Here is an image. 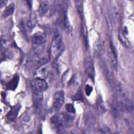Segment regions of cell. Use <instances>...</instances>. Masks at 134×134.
Wrapping results in <instances>:
<instances>
[{"instance_id": "cell-1", "label": "cell", "mask_w": 134, "mask_h": 134, "mask_svg": "<svg viewBox=\"0 0 134 134\" xmlns=\"http://www.w3.org/2000/svg\"><path fill=\"white\" fill-rule=\"evenodd\" d=\"M31 41L35 53L37 55L41 53L46 47L47 42L46 36L41 32L36 33L32 36Z\"/></svg>"}, {"instance_id": "cell-2", "label": "cell", "mask_w": 134, "mask_h": 134, "mask_svg": "<svg viewBox=\"0 0 134 134\" xmlns=\"http://www.w3.org/2000/svg\"><path fill=\"white\" fill-rule=\"evenodd\" d=\"M63 40L62 35L58 30H55L51 46V52L52 55L57 58L63 50Z\"/></svg>"}, {"instance_id": "cell-3", "label": "cell", "mask_w": 134, "mask_h": 134, "mask_svg": "<svg viewBox=\"0 0 134 134\" xmlns=\"http://www.w3.org/2000/svg\"><path fill=\"white\" fill-rule=\"evenodd\" d=\"M50 122L52 127L58 131H63L67 126L65 115L61 114L53 116L50 119Z\"/></svg>"}, {"instance_id": "cell-4", "label": "cell", "mask_w": 134, "mask_h": 134, "mask_svg": "<svg viewBox=\"0 0 134 134\" xmlns=\"http://www.w3.org/2000/svg\"><path fill=\"white\" fill-rule=\"evenodd\" d=\"M33 92H43L48 87V84L45 80L36 78L31 82Z\"/></svg>"}, {"instance_id": "cell-5", "label": "cell", "mask_w": 134, "mask_h": 134, "mask_svg": "<svg viewBox=\"0 0 134 134\" xmlns=\"http://www.w3.org/2000/svg\"><path fill=\"white\" fill-rule=\"evenodd\" d=\"M64 100V93L63 91H58L53 96V109L54 111L58 110L62 106Z\"/></svg>"}, {"instance_id": "cell-6", "label": "cell", "mask_w": 134, "mask_h": 134, "mask_svg": "<svg viewBox=\"0 0 134 134\" xmlns=\"http://www.w3.org/2000/svg\"><path fill=\"white\" fill-rule=\"evenodd\" d=\"M84 66L87 75L91 79L94 80L95 77V69L93 60L91 57H87L85 59Z\"/></svg>"}, {"instance_id": "cell-7", "label": "cell", "mask_w": 134, "mask_h": 134, "mask_svg": "<svg viewBox=\"0 0 134 134\" xmlns=\"http://www.w3.org/2000/svg\"><path fill=\"white\" fill-rule=\"evenodd\" d=\"M111 15L115 24H117L119 18V9L118 3L116 1H111L110 2Z\"/></svg>"}, {"instance_id": "cell-8", "label": "cell", "mask_w": 134, "mask_h": 134, "mask_svg": "<svg viewBox=\"0 0 134 134\" xmlns=\"http://www.w3.org/2000/svg\"><path fill=\"white\" fill-rule=\"evenodd\" d=\"M84 121L85 125L88 128H94L96 122V119L95 115L91 111H87L84 115Z\"/></svg>"}, {"instance_id": "cell-9", "label": "cell", "mask_w": 134, "mask_h": 134, "mask_svg": "<svg viewBox=\"0 0 134 134\" xmlns=\"http://www.w3.org/2000/svg\"><path fill=\"white\" fill-rule=\"evenodd\" d=\"M108 53V56L109 57V59L113 67L115 70H117V65H118L117 55H116V50L114 48V46L111 43H110V44Z\"/></svg>"}, {"instance_id": "cell-10", "label": "cell", "mask_w": 134, "mask_h": 134, "mask_svg": "<svg viewBox=\"0 0 134 134\" xmlns=\"http://www.w3.org/2000/svg\"><path fill=\"white\" fill-rule=\"evenodd\" d=\"M49 74V68L45 64L42 65L39 67L35 72V76L36 78H39L45 80Z\"/></svg>"}, {"instance_id": "cell-11", "label": "cell", "mask_w": 134, "mask_h": 134, "mask_svg": "<svg viewBox=\"0 0 134 134\" xmlns=\"http://www.w3.org/2000/svg\"><path fill=\"white\" fill-rule=\"evenodd\" d=\"M32 100L34 107L36 109H39L42 104L43 96V92H33Z\"/></svg>"}, {"instance_id": "cell-12", "label": "cell", "mask_w": 134, "mask_h": 134, "mask_svg": "<svg viewBox=\"0 0 134 134\" xmlns=\"http://www.w3.org/2000/svg\"><path fill=\"white\" fill-rule=\"evenodd\" d=\"M20 108V106L18 104L13 106L7 114L6 117L8 120L10 121H14L17 117Z\"/></svg>"}, {"instance_id": "cell-13", "label": "cell", "mask_w": 134, "mask_h": 134, "mask_svg": "<svg viewBox=\"0 0 134 134\" xmlns=\"http://www.w3.org/2000/svg\"><path fill=\"white\" fill-rule=\"evenodd\" d=\"M104 69L106 79L108 83L111 84L113 83L114 81V77L110 64L108 63V62L107 60L104 61Z\"/></svg>"}, {"instance_id": "cell-14", "label": "cell", "mask_w": 134, "mask_h": 134, "mask_svg": "<svg viewBox=\"0 0 134 134\" xmlns=\"http://www.w3.org/2000/svg\"><path fill=\"white\" fill-rule=\"evenodd\" d=\"M115 96H117L123 98L124 99L127 98V91L124 86L121 83H118L115 87Z\"/></svg>"}, {"instance_id": "cell-15", "label": "cell", "mask_w": 134, "mask_h": 134, "mask_svg": "<svg viewBox=\"0 0 134 134\" xmlns=\"http://www.w3.org/2000/svg\"><path fill=\"white\" fill-rule=\"evenodd\" d=\"M49 3L47 1H42L39 6L38 12L39 15L42 17L44 16L49 10Z\"/></svg>"}, {"instance_id": "cell-16", "label": "cell", "mask_w": 134, "mask_h": 134, "mask_svg": "<svg viewBox=\"0 0 134 134\" xmlns=\"http://www.w3.org/2000/svg\"><path fill=\"white\" fill-rule=\"evenodd\" d=\"M63 26L65 30L68 32H70L72 30V27L70 24L68 15V12L66 8H64L63 12Z\"/></svg>"}, {"instance_id": "cell-17", "label": "cell", "mask_w": 134, "mask_h": 134, "mask_svg": "<svg viewBox=\"0 0 134 134\" xmlns=\"http://www.w3.org/2000/svg\"><path fill=\"white\" fill-rule=\"evenodd\" d=\"M96 107L97 111L100 114H103L106 111V107L105 106L103 98L101 97V96H99L97 98L96 104Z\"/></svg>"}, {"instance_id": "cell-18", "label": "cell", "mask_w": 134, "mask_h": 134, "mask_svg": "<svg viewBox=\"0 0 134 134\" xmlns=\"http://www.w3.org/2000/svg\"><path fill=\"white\" fill-rule=\"evenodd\" d=\"M104 46L103 41L100 39H98L96 41L94 47V50L96 54L99 55H102L104 52Z\"/></svg>"}, {"instance_id": "cell-19", "label": "cell", "mask_w": 134, "mask_h": 134, "mask_svg": "<svg viewBox=\"0 0 134 134\" xmlns=\"http://www.w3.org/2000/svg\"><path fill=\"white\" fill-rule=\"evenodd\" d=\"M37 16L35 13H32L30 15L29 19L27 22V27L29 29H33L37 24Z\"/></svg>"}, {"instance_id": "cell-20", "label": "cell", "mask_w": 134, "mask_h": 134, "mask_svg": "<svg viewBox=\"0 0 134 134\" xmlns=\"http://www.w3.org/2000/svg\"><path fill=\"white\" fill-rule=\"evenodd\" d=\"M124 110L127 112L132 114L133 112V102L129 99L126 98L124 103Z\"/></svg>"}, {"instance_id": "cell-21", "label": "cell", "mask_w": 134, "mask_h": 134, "mask_svg": "<svg viewBox=\"0 0 134 134\" xmlns=\"http://www.w3.org/2000/svg\"><path fill=\"white\" fill-rule=\"evenodd\" d=\"M76 11L81 19L83 18V9L82 2L81 1H76L75 2Z\"/></svg>"}, {"instance_id": "cell-22", "label": "cell", "mask_w": 134, "mask_h": 134, "mask_svg": "<svg viewBox=\"0 0 134 134\" xmlns=\"http://www.w3.org/2000/svg\"><path fill=\"white\" fill-rule=\"evenodd\" d=\"M19 81V77L18 76H15L8 83L7 87L9 90H14L17 86L18 83Z\"/></svg>"}, {"instance_id": "cell-23", "label": "cell", "mask_w": 134, "mask_h": 134, "mask_svg": "<svg viewBox=\"0 0 134 134\" xmlns=\"http://www.w3.org/2000/svg\"><path fill=\"white\" fill-rule=\"evenodd\" d=\"M118 38L121 43L125 47H128L129 46V42L128 39L124 35L123 32L121 31H119L118 32Z\"/></svg>"}, {"instance_id": "cell-24", "label": "cell", "mask_w": 134, "mask_h": 134, "mask_svg": "<svg viewBox=\"0 0 134 134\" xmlns=\"http://www.w3.org/2000/svg\"><path fill=\"white\" fill-rule=\"evenodd\" d=\"M15 9V5L14 3L10 4L8 7H6L5 10L4 12V17H7L12 15Z\"/></svg>"}, {"instance_id": "cell-25", "label": "cell", "mask_w": 134, "mask_h": 134, "mask_svg": "<svg viewBox=\"0 0 134 134\" xmlns=\"http://www.w3.org/2000/svg\"><path fill=\"white\" fill-rule=\"evenodd\" d=\"M82 35L83 37V40L84 41V44H85V47L87 48L88 47V38H87V32L86 29L84 25L82 26Z\"/></svg>"}, {"instance_id": "cell-26", "label": "cell", "mask_w": 134, "mask_h": 134, "mask_svg": "<svg viewBox=\"0 0 134 134\" xmlns=\"http://www.w3.org/2000/svg\"><path fill=\"white\" fill-rule=\"evenodd\" d=\"M65 108L66 110L70 113L74 114L75 113V108L72 104H71V103L66 104L65 106Z\"/></svg>"}, {"instance_id": "cell-27", "label": "cell", "mask_w": 134, "mask_h": 134, "mask_svg": "<svg viewBox=\"0 0 134 134\" xmlns=\"http://www.w3.org/2000/svg\"><path fill=\"white\" fill-rule=\"evenodd\" d=\"M99 131L102 133H110L111 132L110 129L106 126L101 127L99 129Z\"/></svg>"}, {"instance_id": "cell-28", "label": "cell", "mask_w": 134, "mask_h": 134, "mask_svg": "<svg viewBox=\"0 0 134 134\" xmlns=\"http://www.w3.org/2000/svg\"><path fill=\"white\" fill-rule=\"evenodd\" d=\"M93 91V87L91 86V85L87 84L85 86V94L87 96H89L92 92Z\"/></svg>"}, {"instance_id": "cell-29", "label": "cell", "mask_w": 134, "mask_h": 134, "mask_svg": "<svg viewBox=\"0 0 134 134\" xmlns=\"http://www.w3.org/2000/svg\"><path fill=\"white\" fill-rule=\"evenodd\" d=\"M7 3V1L1 0L0 1V8H1V9H2V8L4 7L6 5Z\"/></svg>"}, {"instance_id": "cell-30", "label": "cell", "mask_w": 134, "mask_h": 134, "mask_svg": "<svg viewBox=\"0 0 134 134\" xmlns=\"http://www.w3.org/2000/svg\"><path fill=\"white\" fill-rule=\"evenodd\" d=\"M82 95H81V93L80 92V93H77L76 95H75V96H74V98H75V99H76V100H80V98H82Z\"/></svg>"}]
</instances>
